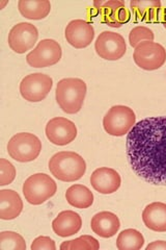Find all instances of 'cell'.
<instances>
[{"instance_id":"obj_18","label":"cell","mask_w":166,"mask_h":250,"mask_svg":"<svg viewBox=\"0 0 166 250\" xmlns=\"http://www.w3.org/2000/svg\"><path fill=\"white\" fill-rule=\"evenodd\" d=\"M142 221L148 229L166 231V203L153 202L148 205L142 212Z\"/></svg>"},{"instance_id":"obj_4","label":"cell","mask_w":166,"mask_h":250,"mask_svg":"<svg viewBox=\"0 0 166 250\" xmlns=\"http://www.w3.org/2000/svg\"><path fill=\"white\" fill-rule=\"evenodd\" d=\"M57 191L54 179L45 173H36L29 176L23 184V195L28 203L39 206L53 197Z\"/></svg>"},{"instance_id":"obj_13","label":"cell","mask_w":166,"mask_h":250,"mask_svg":"<svg viewBox=\"0 0 166 250\" xmlns=\"http://www.w3.org/2000/svg\"><path fill=\"white\" fill-rule=\"evenodd\" d=\"M65 37L67 42L77 49L85 48L92 44L94 38V29L90 22L76 19L71 21L66 27Z\"/></svg>"},{"instance_id":"obj_23","label":"cell","mask_w":166,"mask_h":250,"mask_svg":"<svg viewBox=\"0 0 166 250\" xmlns=\"http://www.w3.org/2000/svg\"><path fill=\"white\" fill-rule=\"evenodd\" d=\"M145 245V238L136 229H129L123 230L116 239L118 250H139Z\"/></svg>"},{"instance_id":"obj_16","label":"cell","mask_w":166,"mask_h":250,"mask_svg":"<svg viewBox=\"0 0 166 250\" xmlns=\"http://www.w3.org/2000/svg\"><path fill=\"white\" fill-rule=\"evenodd\" d=\"M92 230L101 238H112L117 233L121 228V222L118 217L111 213L104 210L94 215L91 221Z\"/></svg>"},{"instance_id":"obj_1","label":"cell","mask_w":166,"mask_h":250,"mask_svg":"<svg viewBox=\"0 0 166 250\" xmlns=\"http://www.w3.org/2000/svg\"><path fill=\"white\" fill-rule=\"evenodd\" d=\"M126 142L134 173L154 186H166V117L140 120Z\"/></svg>"},{"instance_id":"obj_9","label":"cell","mask_w":166,"mask_h":250,"mask_svg":"<svg viewBox=\"0 0 166 250\" xmlns=\"http://www.w3.org/2000/svg\"><path fill=\"white\" fill-rule=\"evenodd\" d=\"M53 87V80L44 73L26 75L20 83L21 96L29 103H39L44 100Z\"/></svg>"},{"instance_id":"obj_7","label":"cell","mask_w":166,"mask_h":250,"mask_svg":"<svg viewBox=\"0 0 166 250\" xmlns=\"http://www.w3.org/2000/svg\"><path fill=\"white\" fill-rule=\"evenodd\" d=\"M134 49V62L139 68L147 71H154L161 68L166 61V50L159 43L141 42Z\"/></svg>"},{"instance_id":"obj_19","label":"cell","mask_w":166,"mask_h":250,"mask_svg":"<svg viewBox=\"0 0 166 250\" xmlns=\"http://www.w3.org/2000/svg\"><path fill=\"white\" fill-rule=\"evenodd\" d=\"M23 209V201L20 195L14 190L0 191V218L2 220H13Z\"/></svg>"},{"instance_id":"obj_30","label":"cell","mask_w":166,"mask_h":250,"mask_svg":"<svg viewBox=\"0 0 166 250\" xmlns=\"http://www.w3.org/2000/svg\"><path fill=\"white\" fill-rule=\"evenodd\" d=\"M160 23H162L163 26L166 28V7H162V10H161Z\"/></svg>"},{"instance_id":"obj_27","label":"cell","mask_w":166,"mask_h":250,"mask_svg":"<svg viewBox=\"0 0 166 250\" xmlns=\"http://www.w3.org/2000/svg\"><path fill=\"white\" fill-rule=\"evenodd\" d=\"M16 177V168L11 162L0 159V186L3 187L14 182Z\"/></svg>"},{"instance_id":"obj_3","label":"cell","mask_w":166,"mask_h":250,"mask_svg":"<svg viewBox=\"0 0 166 250\" xmlns=\"http://www.w3.org/2000/svg\"><path fill=\"white\" fill-rule=\"evenodd\" d=\"M88 87L80 78H64L58 82L55 98L67 114H76L82 108Z\"/></svg>"},{"instance_id":"obj_24","label":"cell","mask_w":166,"mask_h":250,"mask_svg":"<svg viewBox=\"0 0 166 250\" xmlns=\"http://www.w3.org/2000/svg\"><path fill=\"white\" fill-rule=\"evenodd\" d=\"M0 250H26L25 240L18 232H0Z\"/></svg>"},{"instance_id":"obj_10","label":"cell","mask_w":166,"mask_h":250,"mask_svg":"<svg viewBox=\"0 0 166 250\" xmlns=\"http://www.w3.org/2000/svg\"><path fill=\"white\" fill-rule=\"evenodd\" d=\"M94 49L103 60L117 61L125 56L127 51V45L123 36L106 30L101 33L97 38Z\"/></svg>"},{"instance_id":"obj_6","label":"cell","mask_w":166,"mask_h":250,"mask_svg":"<svg viewBox=\"0 0 166 250\" xmlns=\"http://www.w3.org/2000/svg\"><path fill=\"white\" fill-rule=\"evenodd\" d=\"M136 124V115L133 109L126 105H114L104 116L103 126L108 135L123 137Z\"/></svg>"},{"instance_id":"obj_25","label":"cell","mask_w":166,"mask_h":250,"mask_svg":"<svg viewBox=\"0 0 166 250\" xmlns=\"http://www.w3.org/2000/svg\"><path fill=\"white\" fill-rule=\"evenodd\" d=\"M61 250L69 249H92L98 250L100 248V244L97 239L92 236H81L75 240L66 241L59 247Z\"/></svg>"},{"instance_id":"obj_8","label":"cell","mask_w":166,"mask_h":250,"mask_svg":"<svg viewBox=\"0 0 166 250\" xmlns=\"http://www.w3.org/2000/svg\"><path fill=\"white\" fill-rule=\"evenodd\" d=\"M61 56L62 50L59 43L53 39H45L27 54L26 62L30 67L46 68L57 64Z\"/></svg>"},{"instance_id":"obj_2","label":"cell","mask_w":166,"mask_h":250,"mask_svg":"<svg viewBox=\"0 0 166 250\" xmlns=\"http://www.w3.org/2000/svg\"><path fill=\"white\" fill-rule=\"evenodd\" d=\"M51 174L58 181L72 183L79 181L86 171V163L81 155L73 151L55 153L49 161Z\"/></svg>"},{"instance_id":"obj_12","label":"cell","mask_w":166,"mask_h":250,"mask_svg":"<svg viewBox=\"0 0 166 250\" xmlns=\"http://www.w3.org/2000/svg\"><path fill=\"white\" fill-rule=\"evenodd\" d=\"M46 137L50 142L57 146H66L72 143L77 137V127L74 122L56 117L51 119L46 125Z\"/></svg>"},{"instance_id":"obj_22","label":"cell","mask_w":166,"mask_h":250,"mask_svg":"<svg viewBox=\"0 0 166 250\" xmlns=\"http://www.w3.org/2000/svg\"><path fill=\"white\" fill-rule=\"evenodd\" d=\"M66 199L70 206L76 208H88L93 203V194L83 185L71 186L66 192Z\"/></svg>"},{"instance_id":"obj_17","label":"cell","mask_w":166,"mask_h":250,"mask_svg":"<svg viewBox=\"0 0 166 250\" xmlns=\"http://www.w3.org/2000/svg\"><path fill=\"white\" fill-rule=\"evenodd\" d=\"M81 226L82 219L74 210H64L52 222L53 231L61 238L73 236L81 229Z\"/></svg>"},{"instance_id":"obj_14","label":"cell","mask_w":166,"mask_h":250,"mask_svg":"<svg viewBox=\"0 0 166 250\" xmlns=\"http://www.w3.org/2000/svg\"><path fill=\"white\" fill-rule=\"evenodd\" d=\"M102 17V22L108 26L118 28L131 19V13L125 3L120 0H111L107 2H100L97 7Z\"/></svg>"},{"instance_id":"obj_29","label":"cell","mask_w":166,"mask_h":250,"mask_svg":"<svg viewBox=\"0 0 166 250\" xmlns=\"http://www.w3.org/2000/svg\"><path fill=\"white\" fill-rule=\"evenodd\" d=\"M147 250H166L165 241H155L146 247Z\"/></svg>"},{"instance_id":"obj_11","label":"cell","mask_w":166,"mask_h":250,"mask_svg":"<svg viewBox=\"0 0 166 250\" xmlns=\"http://www.w3.org/2000/svg\"><path fill=\"white\" fill-rule=\"evenodd\" d=\"M37 39V28L31 23L21 22L11 29L7 42L14 52L22 54L33 48Z\"/></svg>"},{"instance_id":"obj_20","label":"cell","mask_w":166,"mask_h":250,"mask_svg":"<svg viewBox=\"0 0 166 250\" xmlns=\"http://www.w3.org/2000/svg\"><path fill=\"white\" fill-rule=\"evenodd\" d=\"M130 6L137 20L151 23L160 22L162 10L160 1H131Z\"/></svg>"},{"instance_id":"obj_15","label":"cell","mask_w":166,"mask_h":250,"mask_svg":"<svg viewBox=\"0 0 166 250\" xmlns=\"http://www.w3.org/2000/svg\"><path fill=\"white\" fill-rule=\"evenodd\" d=\"M122 184L121 175L112 168L101 167L91 175V185L97 192L108 195L116 192Z\"/></svg>"},{"instance_id":"obj_28","label":"cell","mask_w":166,"mask_h":250,"mask_svg":"<svg viewBox=\"0 0 166 250\" xmlns=\"http://www.w3.org/2000/svg\"><path fill=\"white\" fill-rule=\"evenodd\" d=\"M30 248L31 250H55L56 245H55V242L51 238L42 236L34 240Z\"/></svg>"},{"instance_id":"obj_21","label":"cell","mask_w":166,"mask_h":250,"mask_svg":"<svg viewBox=\"0 0 166 250\" xmlns=\"http://www.w3.org/2000/svg\"><path fill=\"white\" fill-rule=\"evenodd\" d=\"M18 9L23 17L30 20H42L49 15L51 3L48 0H20Z\"/></svg>"},{"instance_id":"obj_26","label":"cell","mask_w":166,"mask_h":250,"mask_svg":"<svg viewBox=\"0 0 166 250\" xmlns=\"http://www.w3.org/2000/svg\"><path fill=\"white\" fill-rule=\"evenodd\" d=\"M155 35L152 29L147 26H136L134 27L129 34V43L132 47H135L141 42L151 41L154 42Z\"/></svg>"},{"instance_id":"obj_5","label":"cell","mask_w":166,"mask_h":250,"mask_svg":"<svg viewBox=\"0 0 166 250\" xmlns=\"http://www.w3.org/2000/svg\"><path fill=\"white\" fill-rule=\"evenodd\" d=\"M42 151V142L30 132H19L7 143V152L15 161L20 163L33 162Z\"/></svg>"}]
</instances>
